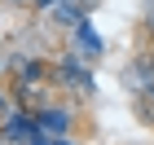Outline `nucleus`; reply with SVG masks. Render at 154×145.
<instances>
[{
	"label": "nucleus",
	"mask_w": 154,
	"mask_h": 145,
	"mask_svg": "<svg viewBox=\"0 0 154 145\" xmlns=\"http://www.w3.org/2000/svg\"><path fill=\"white\" fill-rule=\"evenodd\" d=\"M40 5H53V0H40Z\"/></svg>",
	"instance_id": "nucleus-1"
},
{
	"label": "nucleus",
	"mask_w": 154,
	"mask_h": 145,
	"mask_svg": "<svg viewBox=\"0 0 154 145\" xmlns=\"http://www.w3.org/2000/svg\"><path fill=\"white\" fill-rule=\"evenodd\" d=\"M18 5H22V0H18Z\"/></svg>",
	"instance_id": "nucleus-2"
}]
</instances>
